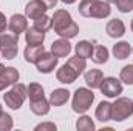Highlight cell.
I'll return each instance as SVG.
<instances>
[{
	"mask_svg": "<svg viewBox=\"0 0 133 131\" xmlns=\"http://www.w3.org/2000/svg\"><path fill=\"white\" fill-rule=\"evenodd\" d=\"M51 22H53L51 28L54 30V33L64 39H73L79 33V26L73 22L70 12L65 9H57L51 17Z\"/></svg>",
	"mask_w": 133,
	"mask_h": 131,
	"instance_id": "cell-1",
	"label": "cell"
},
{
	"mask_svg": "<svg viewBox=\"0 0 133 131\" xmlns=\"http://www.w3.org/2000/svg\"><path fill=\"white\" fill-rule=\"evenodd\" d=\"M79 12L84 17H95V19H105L110 16L111 8L108 2L102 0H82L79 3Z\"/></svg>",
	"mask_w": 133,
	"mask_h": 131,
	"instance_id": "cell-2",
	"label": "cell"
},
{
	"mask_svg": "<svg viewBox=\"0 0 133 131\" xmlns=\"http://www.w3.org/2000/svg\"><path fill=\"white\" fill-rule=\"evenodd\" d=\"M0 53L6 60H12L19 53V35L0 33Z\"/></svg>",
	"mask_w": 133,
	"mask_h": 131,
	"instance_id": "cell-3",
	"label": "cell"
},
{
	"mask_svg": "<svg viewBox=\"0 0 133 131\" xmlns=\"http://www.w3.org/2000/svg\"><path fill=\"white\" fill-rule=\"evenodd\" d=\"M26 97H28V91H26V86L22 85V83H14V86L8 93L3 94L5 103L11 110H19L23 105V102H25Z\"/></svg>",
	"mask_w": 133,
	"mask_h": 131,
	"instance_id": "cell-4",
	"label": "cell"
},
{
	"mask_svg": "<svg viewBox=\"0 0 133 131\" xmlns=\"http://www.w3.org/2000/svg\"><path fill=\"white\" fill-rule=\"evenodd\" d=\"M95 100V94L91 90L88 88H77L74 91V96H73V111L74 113H85L90 110L91 103Z\"/></svg>",
	"mask_w": 133,
	"mask_h": 131,
	"instance_id": "cell-5",
	"label": "cell"
},
{
	"mask_svg": "<svg viewBox=\"0 0 133 131\" xmlns=\"http://www.w3.org/2000/svg\"><path fill=\"white\" fill-rule=\"evenodd\" d=\"M111 110H113L111 119L116 122H122L133 114V100L129 97L116 99V102L111 103Z\"/></svg>",
	"mask_w": 133,
	"mask_h": 131,
	"instance_id": "cell-6",
	"label": "cell"
},
{
	"mask_svg": "<svg viewBox=\"0 0 133 131\" xmlns=\"http://www.w3.org/2000/svg\"><path fill=\"white\" fill-rule=\"evenodd\" d=\"M99 90L107 97H118L122 93V83L116 77H104Z\"/></svg>",
	"mask_w": 133,
	"mask_h": 131,
	"instance_id": "cell-7",
	"label": "cell"
},
{
	"mask_svg": "<svg viewBox=\"0 0 133 131\" xmlns=\"http://www.w3.org/2000/svg\"><path fill=\"white\" fill-rule=\"evenodd\" d=\"M57 65V57L53 54V53H43L39 59H37V62H36V66H37V71L39 72H43V74H48V72H51L54 68Z\"/></svg>",
	"mask_w": 133,
	"mask_h": 131,
	"instance_id": "cell-8",
	"label": "cell"
},
{
	"mask_svg": "<svg viewBox=\"0 0 133 131\" xmlns=\"http://www.w3.org/2000/svg\"><path fill=\"white\" fill-rule=\"evenodd\" d=\"M19 71L12 66H5L2 71H0V91L5 90L6 86L9 85H14L19 82Z\"/></svg>",
	"mask_w": 133,
	"mask_h": 131,
	"instance_id": "cell-9",
	"label": "cell"
},
{
	"mask_svg": "<svg viewBox=\"0 0 133 131\" xmlns=\"http://www.w3.org/2000/svg\"><path fill=\"white\" fill-rule=\"evenodd\" d=\"M56 77H57V80H59L61 83H73V82L79 77V72L66 62L65 65L61 66V69L57 71Z\"/></svg>",
	"mask_w": 133,
	"mask_h": 131,
	"instance_id": "cell-10",
	"label": "cell"
},
{
	"mask_svg": "<svg viewBox=\"0 0 133 131\" xmlns=\"http://www.w3.org/2000/svg\"><path fill=\"white\" fill-rule=\"evenodd\" d=\"M46 6H45V3L42 2V0H31L30 3H26V6H25V12H26V16L30 17V19H37V17H40V16H43L45 12H46Z\"/></svg>",
	"mask_w": 133,
	"mask_h": 131,
	"instance_id": "cell-11",
	"label": "cell"
},
{
	"mask_svg": "<svg viewBox=\"0 0 133 131\" xmlns=\"http://www.w3.org/2000/svg\"><path fill=\"white\" fill-rule=\"evenodd\" d=\"M8 28L11 30V33H14V34L19 35L20 33L26 31V28H28V22H26L25 16H22V14H14V16L9 19Z\"/></svg>",
	"mask_w": 133,
	"mask_h": 131,
	"instance_id": "cell-12",
	"label": "cell"
},
{
	"mask_svg": "<svg viewBox=\"0 0 133 131\" xmlns=\"http://www.w3.org/2000/svg\"><path fill=\"white\" fill-rule=\"evenodd\" d=\"M51 53L59 59V57H66L70 53H71V45L68 42V39H59L56 42H53L51 45Z\"/></svg>",
	"mask_w": 133,
	"mask_h": 131,
	"instance_id": "cell-13",
	"label": "cell"
},
{
	"mask_svg": "<svg viewBox=\"0 0 133 131\" xmlns=\"http://www.w3.org/2000/svg\"><path fill=\"white\" fill-rule=\"evenodd\" d=\"M105 31H107V34H108L110 37L118 39V37H122V35L125 34V25H124L122 20H119V19H113V20H110V22L107 23Z\"/></svg>",
	"mask_w": 133,
	"mask_h": 131,
	"instance_id": "cell-14",
	"label": "cell"
},
{
	"mask_svg": "<svg viewBox=\"0 0 133 131\" xmlns=\"http://www.w3.org/2000/svg\"><path fill=\"white\" fill-rule=\"evenodd\" d=\"M45 53V46L43 43L42 45H28L23 51V56H25V60L30 62V63H36L37 59Z\"/></svg>",
	"mask_w": 133,
	"mask_h": 131,
	"instance_id": "cell-15",
	"label": "cell"
},
{
	"mask_svg": "<svg viewBox=\"0 0 133 131\" xmlns=\"http://www.w3.org/2000/svg\"><path fill=\"white\" fill-rule=\"evenodd\" d=\"M25 40L28 45H42L45 40V33L39 31L37 28H26L25 31Z\"/></svg>",
	"mask_w": 133,
	"mask_h": 131,
	"instance_id": "cell-16",
	"label": "cell"
},
{
	"mask_svg": "<svg viewBox=\"0 0 133 131\" xmlns=\"http://www.w3.org/2000/svg\"><path fill=\"white\" fill-rule=\"evenodd\" d=\"M102 79H104V74L101 69H90L85 72V83L93 90V88H99L101 83H102Z\"/></svg>",
	"mask_w": 133,
	"mask_h": 131,
	"instance_id": "cell-17",
	"label": "cell"
},
{
	"mask_svg": "<svg viewBox=\"0 0 133 131\" xmlns=\"http://www.w3.org/2000/svg\"><path fill=\"white\" fill-rule=\"evenodd\" d=\"M70 99V91L68 90H64V88H57L51 93L50 96V105L53 106H61L66 103V100Z\"/></svg>",
	"mask_w": 133,
	"mask_h": 131,
	"instance_id": "cell-18",
	"label": "cell"
},
{
	"mask_svg": "<svg viewBox=\"0 0 133 131\" xmlns=\"http://www.w3.org/2000/svg\"><path fill=\"white\" fill-rule=\"evenodd\" d=\"M111 114H113V110H111V103L110 102H101L96 108V119L101 122H108L111 120Z\"/></svg>",
	"mask_w": 133,
	"mask_h": 131,
	"instance_id": "cell-19",
	"label": "cell"
},
{
	"mask_svg": "<svg viewBox=\"0 0 133 131\" xmlns=\"http://www.w3.org/2000/svg\"><path fill=\"white\" fill-rule=\"evenodd\" d=\"M93 48H95V46H93L90 42L82 40V42L76 43L74 51H76V56H79V57H84V59H91V56H93Z\"/></svg>",
	"mask_w": 133,
	"mask_h": 131,
	"instance_id": "cell-20",
	"label": "cell"
},
{
	"mask_svg": "<svg viewBox=\"0 0 133 131\" xmlns=\"http://www.w3.org/2000/svg\"><path fill=\"white\" fill-rule=\"evenodd\" d=\"M132 53V46L129 45V42H118L115 46H113V54L116 59L119 60H124L130 56Z\"/></svg>",
	"mask_w": 133,
	"mask_h": 131,
	"instance_id": "cell-21",
	"label": "cell"
},
{
	"mask_svg": "<svg viewBox=\"0 0 133 131\" xmlns=\"http://www.w3.org/2000/svg\"><path fill=\"white\" fill-rule=\"evenodd\" d=\"M31 111L36 116H45V114H48V111H50V100L42 97V99H39V100L31 102Z\"/></svg>",
	"mask_w": 133,
	"mask_h": 131,
	"instance_id": "cell-22",
	"label": "cell"
},
{
	"mask_svg": "<svg viewBox=\"0 0 133 131\" xmlns=\"http://www.w3.org/2000/svg\"><path fill=\"white\" fill-rule=\"evenodd\" d=\"M91 59H93V62L95 63H105L107 60H108V49L104 46V45H96L95 48H93V56H91Z\"/></svg>",
	"mask_w": 133,
	"mask_h": 131,
	"instance_id": "cell-23",
	"label": "cell"
},
{
	"mask_svg": "<svg viewBox=\"0 0 133 131\" xmlns=\"http://www.w3.org/2000/svg\"><path fill=\"white\" fill-rule=\"evenodd\" d=\"M53 26V22H51V17H48V16H40V17H37V19H34V28H37L39 31H43V33H46L50 28Z\"/></svg>",
	"mask_w": 133,
	"mask_h": 131,
	"instance_id": "cell-24",
	"label": "cell"
},
{
	"mask_svg": "<svg viewBox=\"0 0 133 131\" xmlns=\"http://www.w3.org/2000/svg\"><path fill=\"white\" fill-rule=\"evenodd\" d=\"M26 91H28V97H30L31 102L45 97L43 96V86L39 85V83H30V86L26 88Z\"/></svg>",
	"mask_w": 133,
	"mask_h": 131,
	"instance_id": "cell-25",
	"label": "cell"
},
{
	"mask_svg": "<svg viewBox=\"0 0 133 131\" xmlns=\"http://www.w3.org/2000/svg\"><path fill=\"white\" fill-rule=\"evenodd\" d=\"M76 128L79 131H95V123L91 120V117L88 116H82L77 119L76 122Z\"/></svg>",
	"mask_w": 133,
	"mask_h": 131,
	"instance_id": "cell-26",
	"label": "cell"
},
{
	"mask_svg": "<svg viewBox=\"0 0 133 131\" xmlns=\"http://www.w3.org/2000/svg\"><path fill=\"white\" fill-rule=\"evenodd\" d=\"M68 63L73 66V68H74L79 74H81V72L87 68V62H85V59H84V57H79V56L70 57V59H68Z\"/></svg>",
	"mask_w": 133,
	"mask_h": 131,
	"instance_id": "cell-27",
	"label": "cell"
},
{
	"mask_svg": "<svg viewBox=\"0 0 133 131\" xmlns=\"http://www.w3.org/2000/svg\"><path fill=\"white\" fill-rule=\"evenodd\" d=\"M121 82L125 85H133V65H127L121 69Z\"/></svg>",
	"mask_w": 133,
	"mask_h": 131,
	"instance_id": "cell-28",
	"label": "cell"
},
{
	"mask_svg": "<svg viewBox=\"0 0 133 131\" xmlns=\"http://www.w3.org/2000/svg\"><path fill=\"white\" fill-rule=\"evenodd\" d=\"M12 128V119L9 114L6 113H2L0 116V131H9Z\"/></svg>",
	"mask_w": 133,
	"mask_h": 131,
	"instance_id": "cell-29",
	"label": "cell"
},
{
	"mask_svg": "<svg viewBox=\"0 0 133 131\" xmlns=\"http://www.w3.org/2000/svg\"><path fill=\"white\" fill-rule=\"evenodd\" d=\"M115 3L121 12H130L133 9V0H116Z\"/></svg>",
	"mask_w": 133,
	"mask_h": 131,
	"instance_id": "cell-30",
	"label": "cell"
},
{
	"mask_svg": "<svg viewBox=\"0 0 133 131\" xmlns=\"http://www.w3.org/2000/svg\"><path fill=\"white\" fill-rule=\"evenodd\" d=\"M45 130H50V131H56V125L51 123V122H46V123H40L36 127V131H45Z\"/></svg>",
	"mask_w": 133,
	"mask_h": 131,
	"instance_id": "cell-31",
	"label": "cell"
},
{
	"mask_svg": "<svg viewBox=\"0 0 133 131\" xmlns=\"http://www.w3.org/2000/svg\"><path fill=\"white\" fill-rule=\"evenodd\" d=\"M8 23H6V17L3 16V12H0V33H3L6 30Z\"/></svg>",
	"mask_w": 133,
	"mask_h": 131,
	"instance_id": "cell-32",
	"label": "cell"
},
{
	"mask_svg": "<svg viewBox=\"0 0 133 131\" xmlns=\"http://www.w3.org/2000/svg\"><path fill=\"white\" fill-rule=\"evenodd\" d=\"M43 3H45V6L50 9V8H54L56 6V3H57V0H42Z\"/></svg>",
	"mask_w": 133,
	"mask_h": 131,
	"instance_id": "cell-33",
	"label": "cell"
},
{
	"mask_svg": "<svg viewBox=\"0 0 133 131\" xmlns=\"http://www.w3.org/2000/svg\"><path fill=\"white\" fill-rule=\"evenodd\" d=\"M62 2H64V3H66V5H71V3H74L76 0H62Z\"/></svg>",
	"mask_w": 133,
	"mask_h": 131,
	"instance_id": "cell-34",
	"label": "cell"
},
{
	"mask_svg": "<svg viewBox=\"0 0 133 131\" xmlns=\"http://www.w3.org/2000/svg\"><path fill=\"white\" fill-rule=\"evenodd\" d=\"M105 2H108V3H115L116 0H105Z\"/></svg>",
	"mask_w": 133,
	"mask_h": 131,
	"instance_id": "cell-35",
	"label": "cell"
},
{
	"mask_svg": "<svg viewBox=\"0 0 133 131\" xmlns=\"http://www.w3.org/2000/svg\"><path fill=\"white\" fill-rule=\"evenodd\" d=\"M130 28H132V33H133V20H132V25H130Z\"/></svg>",
	"mask_w": 133,
	"mask_h": 131,
	"instance_id": "cell-36",
	"label": "cell"
},
{
	"mask_svg": "<svg viewBox=\"0 0 133 131\" xmlns=\"http://www.w3.org/2000/svg\"><path fill=\"white\" fill-rule=\"evenodd\" d=\"M2 113H3V110H2V106H0V116H2Z\"/></svg>",
	"mask_w": 133,
	"mask_h": 131,
	"instance_id": "cell-37",
	"label": "cell"
},
{
	"mask_svg": "<svg viewBox=\"0 0 133 131\" xmlns=\"http://www.w3.org/2000/svg\"><path fill=\"white\" fill-rule=\"evenodd\" d=\"M132 53H133V49H132Z\"/></svg>",
	"mask_w": 133,
	"mask_h": 131,
	"instance_id": "cell-38",
	"label": "cell"
}]
</instances>
